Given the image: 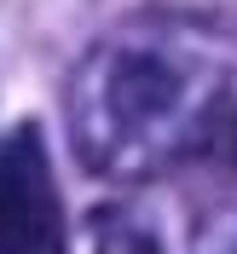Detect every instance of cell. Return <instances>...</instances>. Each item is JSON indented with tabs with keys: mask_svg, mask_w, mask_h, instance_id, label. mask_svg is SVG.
<instances>
[{
	"mask_svg": "<svg viewBox=\"0 0 237 254\" xmlns=\"http://www.w3.org/2000/svg\"><path fill=\"white\" fill-rule=\"evenodd\" d=\"M0 254H64L58 185L35 127L0 139Z\"/></svg>",
	"mask_w": 237,
	"mask_h": 254,
	"instance_id": "obj_1",
	"label": "cell"
}]
</instances>
